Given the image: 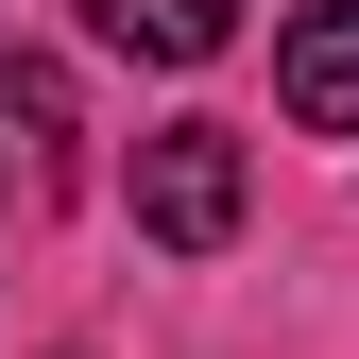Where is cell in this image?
Returning <instances> with one entry per match:
<instances>
[{"label": "cell", "instance_id": "obj_1", "mask_svg": "<svg viewBox=\"0 0 359 359\" xmlns=\"http://www.w3.org/2000/svg\"><path fill=\"white\" fill-rule=\"evenodd\" d=\"M240 137H222V120H154L137 137V240H171V257H222L240 240Z\"/></svg>", "mask_w": 359, "mask_h": 359}, {"label": "cell", "instance_id": "obj_2", "mask_svg": "<svg viewBox=\"0 0 359 359\" xmlns=\"http://www.w3.org/2000/svg\"><path fill=\"white\" fill-rule=\"evenodd\" d=\"M274 103L308 120V137H359V0H308V18L274 34Z\"/></svg>", "mask_w": 359, "mask_h": 359}, {"label": "cell", "instance_id": "obj_3", "mask_svg": "<svg viewBox=\"0 0 359 359\" xmlns=\"http://www.w3.org/2000/svg\"><path fill=\"white\" fill-rule=\"evenodd\" d=\"M86 34L137 52V69H205L222 34H240V0H86Z\"/></svg>", "mask_w": 359, "mask_h": 359}]
</instances>
